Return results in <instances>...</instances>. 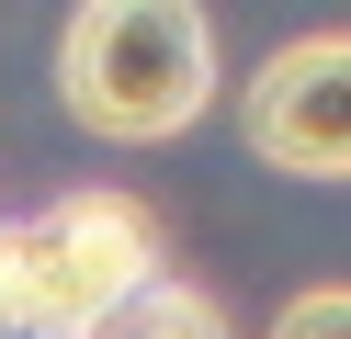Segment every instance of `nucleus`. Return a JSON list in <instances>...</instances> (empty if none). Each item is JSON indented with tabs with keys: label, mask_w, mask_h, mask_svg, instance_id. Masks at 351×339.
<instances>
[{
	"label": "nucleus",
	"mask_w": 351,
	"mask_h": 339,
	"mask_svg": "<svg viewBox=\"0 0 351 339\" xmlns=\"http://www.w3.org/2000/svg\"><path fill=\"white\" fill-rule=\"evenodd\" d=\"M227 90L204 0H80L57 34V102L102 147H170Z\"/></svg>",
	"instance_id": "nucleus-1"
},
{
	"label": "nucleus",
	"mask_w": 351,
	"mask_h": 339,
	"mask_svg": "<svg viewBox=\"0 0 351 339\" xmlns=\"http://www.w3.org/2000/svg\"><path fill=\"white\" fill-rule=\"evenodd\" d=\"M159 271H170L159 215L114 181H80L34 215H0V339H91Z\"/></svg>",
	"instance_id": "nucleus-2"
},
{
	"label": "nucleus",
	"mask_w": 351,
	"mask_h": 339,
	"mask_svg": "<svg viewBox=\"0 0 351 339\" xmlns=\"http://www.w3.org/2000/svg\"><path fill=\"white\" fill-rule=\"evenodd\" d=\"M238 147L283 181H351V23L283 34L238 79Z\"/></svg>",
	"instance_id": "nucleus-3"
},
{
	"label": "nucleus",
	"mask_w": 351,
	"mask_h": 339,
	"mask_svg": "<svg viewBox=\"0 0 351 339\" xmlns=\"http://www.w3.org/2000/svg\"><path fill=\"white\" fill-rule=\"evenodd\" d=\"M91 339H238L227 328V305H215L204 283H182V271H159V283L136 294V305H114Z\"/></svg>",
	"instance_id": "nucleus-4"
},
{
	"label": "nucleus",
	"mask_w": 351,
	"mask_h": 339,
	"mask_svg": "<svg viewBox=\"0 0 351 339\" xmlns=\"http://www.w3.org/2000/svg\"><path fill=\"white\" fill-rule=\"evenodd\" d=\"M261 339H351V283H306V294H283V316Z\"/></svg>",
	"instance_id": "nucleus-5"
}]
</instances>
